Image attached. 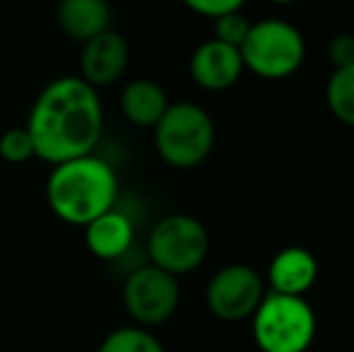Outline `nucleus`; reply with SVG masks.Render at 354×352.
I'll list each match as a JSON object with an SVG mask.
<instances>
[{
  "instance_id": "nucleus-1",
  "label": "nucleus",
  "mask_w": 354,
  "mask_h": 352,
  "mask_svg": "<svg viewBox=\"0 0 354 352\" xmlns=\"http://www.w3.org/2000/svg\"><path fill=\"white\" fill-rule=\"evenodd\" d=\"M24 128L48 165L94 155L104 131L102 99L80 75H61L39 92Z\"/></svg>"
},
{
  "instance_id": "nucleus-2",
  "label": "nucleus",
  "mask_w": 354,
  "mask_h": 352,
  "mask_svg": "<svg viewBox=\"0 0 354 352\" xmlns=\"http://www.w3.org/2000/svg\"><path fill=\"white\" fill-rule=\"evenodd\" d=\"M118 176L106 160L97 155L75 157L53 165L46 181V203L61 222L84 227L116 207Z\"/></svg>"
},
{
  "instance_id": "nucleus-3",
  "label": "nucleus",
  "mask_w": 354,
  "mask_h": 352,
  "mask_svg": "<svg viewBox=\"0 0 354 352\" xmlns=\"http://www.w3.org/2000/svg\"><path fill=\"white\" fill-rule=\"evenodd\" d=\"M154 147L174 169H193L203 165L214 147V123L210 113L193 102L169 104L154 126Z\"/></svg>"
},
{
  "instance_id": "nucleus-4",
  "label": "nucleus",
  "mask_w": 354,
  "mask_h": 352,
  "mask_svg": "<svg viewBox=\"0 0 354 352\" xmlns=\"http://www.w3.org/2000/svg\"><path fill=\"white\" fill-rule=\"evenodd\" d=\"M251 319L263 352H306L316 338V314L304 297L266 292Z\"/></svg>"
},
{
  "instance_id": "nucleus-5",
  "label": "nucleus",
  "mask_w": 354,
  "mask_h": 352,
  "mask_svg": "<svg viewBox=\"0 0 354 352\" xmlns=\"http://www.w3.org/2000/svg\"><path fill=\"white\" fill-rule=\"evenodd\" d=\"M239 51L243 71H251L263 80H284L304 66L306 41L304 34L284 19H261L251 24Z\"/></svg>"
},
{
  "instance_id": "nucleus-6",
  "label": "nucleus",
  "mask_w": 354,
  "mask_h": 352,
  "mask_svg": "<svg viewBox=\"0 0 354 352\" xmlns=\"http://www.w3.org/2000/svg\"><path fill=\"white\" fill-rule=\"evenodd\" d=\"M210 251V237L201 220L191 215H167L147 237L149 263L171 272L174 277L201 268Z\"/></svg>"
},
{
  "instance_id": "nucleus-7",
  "label": "nucleus",
  "mask_w": 354,
  "mask_h": 352,
  "mask_svg": "<svg viewBox=\"0 0 354 352\" xmlns=\"http://www.w3.org/2000/svg\"><path fill=\"white\" fill-rule=\"evenodd\" d=\"M178 302H181L178 277L152 263L136 268L123 282V306L136 326L142 328L167 324L176 314Z\"/></svg>"
},
{
  "instance_id": "nucleus-8",
  "label": "nucleus",
  "mask_w": 354,
  "mask_h": 352,
  "mask_svg": "<svg viewBox=\"0 0 354 352\" xmlns=\"http://www.w3.org/2000/svg\"><path fill=\"white\" fill-rule=\"evenodd\" d=\"M263 297H266V282L261 272L243 263L219 268L205 290L207 309L219 321H232V324L256 314Z\"/></svg>"
},
{
  "instance_id": "nucleus-9",
  "label": "nucleus",
  "mask_w": 354,
  "mask_h": 352,
  "mask_svg": "<svg viewBox=\"0 0 354 352\" xmlns=\"http://www.w3.org/2000/svg\"><path fill=\"white\" fill-rule=\"evenodd\" d=\"M128 61H131V48H128L126 37L113 29H106L82 44L80 77L94 89L109 87L123 77Z\"/></svg>"
},
{
  "instance_id": "nucleus-10",
  "label": "nucleus",
  "mask_w": 354,
  "mask_h": 352,
  "mask_svg": "<svg viewBox=\"0 0 354 352\" xmlns=\"http://www.w3.org/2000/svg\"><path fill=\"white\" fill-rule=\"evenodd\" d=\"M188 71L198 87L207 89V92H222V89L236 85L239 77L243 75L241 51L212 37L210 41L201 44L193 51Z\"/></svg>"
},
{
  "instance_id": "nucleus-11",
  "label": "nucleus",
  "mask_w": 354,
  "mask_h": 352,
  "mask_svg": "<svg viewBox=\"0 0 354 352\" xmlns=\"http://www.w3.org/2000/svg\"><path fill=\"white\" fill-rule=\"evenodd\" d=\"M318 280V261L308 249L287 246L268 266L270 292L289 297H304Z\"/></svg>"
},
{
  "instance_id": "nucleus-12",
  "label": "nucleus",
  "mask_w": 354,
  "mask_h": 352,
  "mask_svg": "<svg viewBox=\"0 0 354 352\" xmlns=\"http://www.w3.org/2000/svg\"><path fill=\"white\" fill-rule=\"evenodd\" d=\"M133 239H136L133 220L118 207H111L97 220L84 225V244H87L89 254L99 261L121 259L133 246Z\"/></svg>"
},
{
  "instance_id": "nucleus-13",
  "label": "nucleus",
  "mask_w": 354,
  "mask_h": 352,
  "mask_svg": "<svg viewBox=\"0 0 354 352\" xmlns=\"http://www.w3.org/2000/svg\"><path fill=\"white\" fill-rule=\"evenodd\" d=\"M56 19L66 37L84 44L111 29V5L109 0H61L56 8Z\"/></svg>"
},
{
  "instance_id": "nucleus-14",
  "label": "nucleus",
  "mask_w": 354,
  "mask_h": 352,
  "mask_svg": "<svg viewBox=\"0 0 354 352\" xmlns=\"http://www.w3.org/2000/svg\"><path fill=\"white\" fill-rule=\"evenodd\" d=\"M169 109L167 92L152 80H131L121 92V113L140 128H154Z\"/></svg>"
},
{
  "instance_id": "nucleus-15",
  "label": "nucleus",
  "mask_w": 354,
  "mask_h": 352,
  "mask_svg": "<svg viewBox=\"0 0 354 352\" xmlns=\"http://www.w3.org/2000/svg\"><path fill=\"white\" fill-rule=\"evenodd\" d=\"M326 102L337 121L354 128V63L333 71L326 85Z\"/></svg>"
},
{
  "instance_id": "nucleus-16",
  "label": "nucleus",
  "mask_w": 354,
  "mask_h": 352,
  "mask_svg": "<svg viewBox=\"0 0 354 352\" xmlns=\"http://www.w3.org/2000/svg\"><path fill=\"white\" fill-rule=\"evenodd\" d=\"M97 352H167L159 343L157 335H152L142 326H123L116 328L102 340Z\"/></svg>"
},
{
  "instance_id": "nucleus-17",
  "label": "nucleus",
  "mask_w": 354,
  "mask_h": 352,
  "mask_svg": "<svg viewBox=\"0 0 354 352\" xmlns=\"http://www.w3.org/2000/svg\"><path fill=\"white\" fill-rule=\"evenodd\" d=\"M0 157L10 165H24L32 157H37L34 150V140L24 126L10 128L0 136Z\"/></svg>"
},
{
  "instance_id": "nucleus-18",
  "label": "nucleus",
  "mask_w": 354,
  "mask_h": 352,
  "mask_svg": "<svg viewBox=\"0 0 354 352\" xmlns=\"http://www.w3.org/2000/svg\"><path fill=\"white\" fill-rule=\"evenodd\" d=\"M251 24L253 22H248V17L241 12V10L227 12V15H222V17L214 19V39L239 48L243 44V39L248 37V32H251Z\"/></svg>"
},
{
  "instance_id": "nucleus-19",
  "label": "nucleus",
  "mask_w": 354,
  "mask_h": 352,
  "mask_svg": "<svg viewBox=\"0 0 354 352\" xmlns=\"http://www.w3.org/2000/svg\"><path fill=\"white\" fill-rule=\"evenodd\" d=\"M191 12L203 15V17H222L227 12H236L246 5V0H181Z\"/></svg>"
},
{
  "instance_id": "nucleus-20",
  "label": "nucleus",
  "mask_w": 354,
  "mask_h": 352,
  "mask_svg": "<svg viewBox=\"0 0 354 352\" xmlns=\"http://www.w3.org/2000/svg\"><path fill=\"white\" fill-rule=\"evenodd\" d=\"M328 56L335 68H345L354 63V34H337L328 46Z\"/></svg>"
},
{
  "instance_id": "nucleus-21",
  "label": "nucleus",
  "mask_w": 354,
  "mask_h": 352,
  "mask_svg": "<svg viewBox=\"0 0 354 352\" xmlns=\"http://www.w3.org/2000/svg\"><path fill=\"white\" fill-rule=\"evenodd\" d=\"M268 3H275V5H292V3H297V0H268Z\"/></svg>"
}]
</instances>
